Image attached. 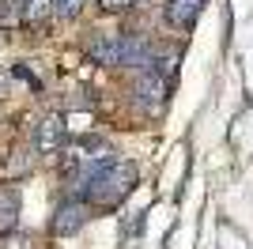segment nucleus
<instances>
[{
    "instance_id": "obj_2",
    "label": "nucleus",
    "mask_w": 253,
    "mask_h": 249,
    "mask_svg": "<svg viewBox=\"0 0 253 249\" xmlns=\"http://www.w3.org/2000/svg\"><path fill=\"white\" fill-rule=\"evenodd\" d=\"M31 144L38 155H57L68 147V124H64V114H45L31 124Z\"/></svg>"
},
{
    "instance_id": "obj_6",
    "label": "nucleus",
    "mask_w": 253,
    "mask_h": 249,
    "mask_svg": "<svg viewBox=\"0 0 253 249\" xmlns=\"http://www.w3.org/2000/svg\"><path fill=\"white\" fill-rule=\"evenodd\" d=\"M87 57L95 64H102V68H117V34H110V31L95 34L87 42Z\"/></svg>"
},
{
    "instance_id": "obj_11",
    "label": "nucleus",
    "mask_w": 253,
    "mask_h": 249,
    "mask_svg": "<svg viewBox=\"0 0 253 249\" xmlns=\"http://www.w3.org/2000/svg\"><path fill=\"white\" fill-rule=\"evenodd\" d=\"M84 8H87V0H53V15L64 19V23L80 19V11H84Z\"/></svg>"
},
{
    "instance_id": "obj_4",
    "label": "nucleus",
    "mask_w": 253,
    "mask_h": 249,
    "mask_svg": "<svg viewBox=\"0 0 253 249\" xmlns=\"http://www.w3.org/2000/svg\"><path fill=\"white\" fill-rule=\"evenodd\" d=\"M151 49L155 42L140 31H128V34H117V68H144L151 61Z\"/></svg>"
},
{
    "instance_id": "obj_5",
    "label": "nucleus",
    "mask_w": 253,
    "mask_h": 249,
    "mask_svg": "<svg viewBox=\"0 0 253 249\" xmlns=\"http://www.w3.org/2000/svg\"><path fill=\"white\" fill-rule=\"evenodd\" d=\"M208 0H167V8H163V19L174 27V31H193L197 19H201V11Z\"/></svg>"
},
{
    "instance_id": "obj_1",
    "label": "nucleus",
    "mask_w": 253,
    "mask_h": 249,
    "mask_svg": "<svg viewBox=\"0 0 253 249\" xmlns=\"http://www.w3.org/2000/svg\"><path fill=\"white\" fill-rule=\"evenodd\" d=\"M132 94H136V102L144 114H163V106H167V94H170V83L155 72V68H136V80H132Z\"/></svg>"
},
{
    "instance_id": "obj_9",
    "label": "nucleus",
    "mask_w": 253,
    "mask_h": 249,
    "mask_svg": "<svg viewBox=\"0 0 253 249\" xmlns=\"http://www.w3.org/2000/svg\"><path fill=\"white\" fill-rule=\"evenodd\" d=\"M53 19V0H23V27H45Z\"/></svg>"
},
{
    "instance_id": "obj_13",
    "label": "nucleus",
    "mask_w": 253,
    "mask_h": 249,
    "mask_svg": "<svg viewBox=\"0 0 253 249\" xmlns=\"http://www.w3.org/2000/svg\"><path fill=\"white\" fill-rule=\"evenodd\" d=\"M140 0H98V8L106 11V15H125V11H132Z\"/></svg>"
},
{
    "instance_id": "obj_7",
    "label": "nucleus",
    "mask_w": 253,
    "mask_h": 249,
    "mask_svg": "<svg viewBox=\"0 0 253 249\" xmlns=\"http://www.w3.org/2000/svg\"><path fill=\"white\" fill-rule=\"evenodd\" d=\"M19 189L11 185H0V234H8V230H15V223H19Z\"/></svg>"
},
{
    "instance_id": "obj_10",
    "label": "nucleus",
    "mask_w": 253,
    "mask_h": 249,
    "mask_svg": "<svg viewBox=\"0 0 253 249\" xmlns=\"http://www.w3.org/2000/svg\"><path fill=\"white\" fill-rule=\"evenodd\" d=\"M23 23V0H0V31H15Z\"/></svg>"
},
{
    "instance_id": "obj_8",
    "label": "nucleus",
    "mask_w": 253,
    "mask_h": 249,
    "mask_svg": "<svg viewBox=\"0 0 253 249\" xmlns=\"http://www.w3.org/2000/svg\"><path fill=\"white\" fill-rule=\"evenodd\" d=\"M31 166H34V155H31V151H11L8 163L0 166V177H4V181H19V177L31 174Z\"/></svg>"
},
{
    "instance_id": "obj_3",
    "label": "nucleus",
    "mask_w": 253,
    "mask_h": 249,
    "mask_svg": "<svg viewBox=\"0 0 253 249\" xmlns=\"http://www.w3.org/2000/svg\"><path fill=\"white\" fill-rule=\"evenodd\" d=\"M87 219H91V204L80 200V197H68V200H61L57 211H53L49 234H57V238H72V234H80V230L87 227Z\"/></svg>"
},
{
    "instance_id": "obj_12",
    "label": "nucleus",
    "mask_w": 253,
    "mask_h": 249,
    "mask_svg": "<svg viewBox=\"0 0 253 249\" xmlns=\"http://www.w3.org/2000/svg\"><path fill=\"white\" fill-rule=\"evenodd\" d=\"M0 249H34V238L27 230H8L0 234Z\"/></svg>"
}]
</instances>
